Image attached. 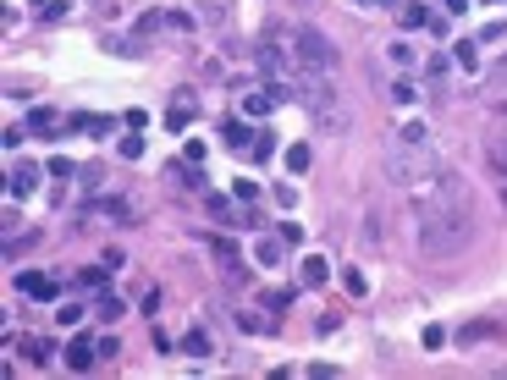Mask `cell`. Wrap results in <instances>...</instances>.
I'll list each match as a JSON object with an SVG mask.
<instances>
[{
    "instance_id": "17",
    "label": "cell",
    "mask_w": 507,
    "mask_h": 380,
    "mask_svg": "<svg viewBox=\"0 0 507 380\" xmlns=\"http://www.w3.org/2000/svg\"><path fill=\"white\" fill-rule=\"evenodd\" d=\"M486 160H491V171L502 176V188H507V138H496V144L486 149Z\"/></svg>"
},
{
    "instance_id": "20",
    "label": "cell",
    "mask_w": 507,
    "mask_h": 380,
    "mask_svg": "<svg viewBox=\"0 0 507 380\" xmlns=\"http://www.w3.org/2000/svg\"><path fill=\"white\" fill-rule=\"evenodd\" d=\"M402 22H408V28H424V22H430V11H424V6H402Z\"/></svg>"
},
{
    "instance_id": "15",
    "label": "cell",
    "mask_w": 507,
    "mask_h": 380,
    "mask_svg": "<svg viewBox=\"0 0 507 380\" xmlns=\"http://www.w3.org/2000/svg\"><path fill=\"white\" fill-rule=\"evenodd\" d=\"M94 359H100V347H94V342H72V347H66V364H72V369H88Z\"/></svg>"
},
{
    "instance_id": "26",
    "label": "cell",
    "mask_w": 507,
    "mask_h": 380,
    "mask_svg": "<svg viewBox=\"0 0 507 380\" xmlns=\"http://www.w3.org/2000/svg\"><path fill=\"white\" fill-rule=\"evenodd\" d=\"M204 22H215V28H226V6H221V0H210V6H204Z\"/></svg>"
},
{
    "instance_id": "28",
    "label": "cell",
    "mask_w": 507,
    "mask_h": 380,
    "mask_svg": "<svg viewBox=\"0 0 507 380\" xmlns=\"http://www.w3.org/2000/svg\"><path fill=\"white\" fill-rule=\"evenodd\" d=\"M122 154H127V160H138V154H144V138H138V132H132V138H122Z\"/></svg>"
},
{
    "instance_id": "6",
    "label": "cell",
    "mask_w": 507,
    "mask_h": 380,
    "mask_svg": "<svg viewBox=\"0 0 507 380\" xmlns=\"http://www.w3.org/2000/svg\"><path fill=\"white\" fill-rule=\"evenodd\" d=\"M17 287H22L28 297H44V303H56V297H61V287H56L50 275H28V270H22V275H17Z\"/></svg>"
},
{
    "instance_id": "23",
    "label": "cell",
    "mask_w": 507,
    "mask_h": 380,
    "mask_svg": "<svg viewBox=\"0 0 507 380\" xmlns=\"http://www.w3.org/2000/svg\"><path fill=\"white\" fill-rule=\"evenodd\" d=\"M414 94H419V88L408 83V78H402V83H392V100H402V105H414Z\"/></svg>"
},
{
    "instance_id": "27",
    "label": "cell",
    "mask_w": 507,
    "mask_h": 380,
    "mask_svg": "<svg viewBox=\"0 0 507 380\" xmlns=\"http://www.w3.org/2000/svg\"><path fill=\"white\" fill-rule=\"evenodd\" d=\"M56 320H61V325H78V320H83V309H78V303H61V309H56Z\"/></svg>"
},
{
    "instance_id": "24",
    "label": "cell",
    "mask_w": 507,
    "mask_h": 380,
    "mask_svg": "<svg viewBox=\"0 0 507 380\" xmlns=\"http://www.w3.org/2000/svg\"><path fill=\"white\" fill-rule=\"evenodd\" d=\"M271 149H276V138H271V132H259V138H254V149H249V154H254V160H265Z\"/></svg>"
},
{
    "instance_id": "30",
    "label": "cell",
    "mask_w": 507,
    "mask_h": 380,
    "mask_svg": "<svg viewBox=\"0 0 507 380\" xmlns=\"http://www.w3.org/2000/svg\"><path fill=\"white\" fill-rule=\"evenodd\" d=\"M281 259V243H259V265H276Z\"/></svg>"
},
{
    "instance_id": "19",
    "label": "cell",
    "mask_w": 507,
    "mask_h": 380,
    "mask_svg": "<svg viewBox=\"0 0 507 380\" xmlns=\"http://www.w3.org/2000/svg\"><path fill=\"white\" fill-rule=\"evenodd\" d=\"M303 281L320 287V281H325V259H303Z\"/></svg>"
},
{
    "instance_id": "5",
    "label": "cell",
    "mask_w": 507,
    "mask_h": 380,
    "mask_svg": "<svg viewBox=\"0 0 507 380\" xmlns=\"http://www.w3.org/2000/svg\"><path fill=\"white\" fill-rule=\"evenodd\" d=\"M315 127H320V132H347V127H353V116H347V105L331 94V100L315 110Z\"/></svg>"
},
{
    "instance_id": "29",
    "label": "cell",
    "mask_w": 507,
    "mask_h": 380,
    "mask_svg": "<svg viewBox=\"0 0 507 380\" xmlns=\"http://www.w3.org/2000/svg\"><path fill=\"white\" fill-rule=\"evenodd\" d=\"M452 61H458V66L469 72V66H474V50H469V44H452Z\"/></svg>"
},
{
    "instance_id": "3",
    "label": "cell",
    "mask_w": 507,
    "mask_h": 380,
    "mask_svg": "<svg viewBox=\"0 0 507 380\" xmlns=\"http://www.w3.org/2000/svg\"><path fill=\"white\" fill-rule=\"evenodd\" d=\"M414 210H419V215H430V210H469V182H464V176H452V171H436L430 188L414 199Z\"/></svg>"
},
{
    "instance_id": "14",
    "label": "cell",
    "mask_w": 507,
    "mask_h": 380,
    "mask_svg": "<svg viewBox=\"0 0 507 380\" xmlns=\"http://www.w3.org/2000/svg\"><path fill=\"white\" fill-rule=\"evenodd\" d=\"M397 144H408V149H430V127H424V122L397 127Z\"/></svg>"
},
{
    "instance_id": "11",
    "label": "cell",
    "mask_w": 507,
    "mask_h": 380,
    "mask_svg": "<svg viewBox=\"0 0 507 380\" xmlns=\"http://www.w3.org/2000/svg\"><path fill=\"white\" fill-rule=\"evenodd\" d=\"M221 138H226V149H254V138H259V132H249V127L232 116V122H221Z\"/></svg>"
},
{
    "instance_id": "12",
    "label": "cell",
    "mask_w": 507,
    "mask_h": 380,
    "mask_svg": "<svg viewBox=\"0 0 507 380\" xmlns=\"http://www.w3.org/2000/svg\"><path fill=\"white\" fill-rule=\"evenodd\" d=\"M6 188H11V199H28V193L39 188V171H33V166H17V171H11V182H6Z\"/></svg>"
},
{
    "instance_id": "31",
    "label": "cell",
    "mask_w": 507,
    "mask_h": 380,
    "mask_svg": "<svg viewBox=\"0 0 507 380\" xmlns=\"http://www.w3.org/2000/svg\"><path fill=\"white\" fill-rule=\"evenodd\" d=\"M491 83H507V56H502L496 66H491Z\"/></svg>"
},
{
    "instance_id": "16",
    "label": "cell",
    "mask_w": 507,
    "mask_h": 380,
    "mask_svg": "<svg viewBox=\"0 0 507 380\" xmlns=\"http://www.w3.org/2000/svg\"><path fill=\"white\" fill-rule=\"evenodd\" d=\"M182 353H193V359H204V353H215V347H210V331H199V325H193L188 337H182Z\"/></svg>"
},
{
    "instance_id": "21",
    "label": "cell",
    "mask_w": 507,
    "mask_h": 380,
    "mask_svg": "<svg viewBox=\"0 0 507 380\" xmlns=\"http://www.w3.org/2000/svg\"><path fill=\"white\" fill-rule=\"evenodd\" d=\"M287 166H293V171H309V149L293 144V149H287Z\"/></svg>"
},
{
    "instance_id": "2",
    "label": "cell",
    "mask_w": 507,
    "mask_h": 380,
    "mask_svg": "<svg viewBox=\"0 0 507 380\" xmlns=\"http://www.w3.org/2000/svg\"><path fill=\"white\" fill-rule=\"evenodd\" d=\"M380 171H386V182H397V188H419V182H430L436 176V154L430 149H408V144H397V149H386V160H380Z\"/></svg>"
},
{
    "instance_id": "25",
    "label": "cell",
    "mask_w": 507,
    "mask_h": 380,
    "mask_svg": "<svg viewBox=\"0 0 507 380\" xmlns=\"http://www.w3.org/2000/svg\"><path fill=\"white\" fill-rule=\"evenodd\" d=\"M94 309H100V315H105V320H116V315H122V297H110V292H105V297H100V303H94Z\"/></svg>"
},
{
    "instance_id": "22",
    "label": "cell",
    "mask_w": 507,
    "mask_h": 380,
    "mask_svg": "<svg viewBox=\"0 0 507 380\" xmlns=\"http://www.w3.org/2000/svg\"><path fill=\"white\" fill-rule=\"evenodd\" d=\"M342 281H347V292H353V297H364V292H370V281H364V270H347Z\"/></svg>"
},
{
    "instance_id": "7",
    "label": "cell",
    "mask_w": 507,
    "mask_h": 380,
    "mask_svg": "<svg viewBox=\"0 0 507 380\" xmlns=\"http://www.w3.org/2000/svg\"><path fill=\"white\" fill-rule=\"evenodd\" d=\"M276 105H281V100H276V88H271V83L254 88V94H243V116H271Z\"/></svg>"
},
{
    "instance_id": "18",
    "label": "cell",
    "mask_w": 507,
    "mask_h": 380,
    "mask_svg": "<svg viewBox=\"0 0 507 380\" xmlns=\"http://www.w3.org/2000/svg\"><path fill=\"white\" fill-rule=\"evenodd\" d=\"M210 215L221 221V226H243V221L232 215V204H226V199H210Z\"/></svg>"
},
{
    "instance_id": "10",
    "label": "cell",
    "mask_w": 507,
    "mask_h": 380,
    "mask_svg": "<svg viewBox=\"0 0 507 380\" xmlns=\"http://www.w3.org/2000/svg\"><path fill=\"white\" fill-rule=\"evenodd\" d=\"M66 122L78 127V132H88V138H105L110 132V116H94V110H78V116H66Z\"/></svg>"
},
{
    "instance_id": "9",
    "label": "cell",
    "mask_w": 507,
    "mask_h": 380,
    "mask_svg": "<svg viewBox=\"0 0 507 380\" xmlns=\"http://www.w3.org/2000/svg\"><path fill=\"white\" fill-rule=\"evenodd\" d=\"M237 331H254V337H271L276 331V315H254V309H237Z\"/></svg>"
},
{
    "instance_id": "1",
    "label": "cell",
    "mask_w": 507,
    "mask_h": 380,
    "mask_svg": "<svg viewBox=\"0 0 507 380\" xmlns=\"http://www.w3.org/2000/svg\"><path fill=\"white\" fill-rule=\"evenodd\" d=\"M469 237H474V226H469V210H430V215H419V232H414V243H419L424 259H452V253H464Z\"/></svg>"
},
{
    "instance_id": "8",
    "label": "cell",
    "mask_w": 507,
    "mask_h": 380,
    "mask_svg": "<svg viewBox=\"0 0 507 380\" xmlns=\"http://www.w3.org/2000/svg\"><path fill=\"white\" fill-rule=\"evenodd\" d=\"M56 127H61V110H50V105H39L28 116V132H33V138H56Z\"/></svg>"
},
{
    "instance_id": "32",
    "label": "cell",
    "mask_w": 507,
    "mask_h": 380,
    "mask_svg": "<svg viewBox=\"0 0 507 380\" xmlns=\"http://www.w3.org/2000/svg\"><path fill=\"white\" fill-rule=\"evenodd\" d=\"M502 204H507V188H502Z\"/></svg>"
},
{
    "instance_id": "4",
    "label": "cell",
    "mask_w": 507,
    "mask_h": 380,
    "mask_svg": "<svg viewBox=\"0 0 507 380\" xmlns=\"http://www.w3.org/2000/svg\"><path fill=\"white\" fill-rule=\"evenodd\" d=\"M293 56L303 66H320V72H325V66H337V44L325 39L320 28H298L293 33Z\"/></svg>"
},
{
    "instance_id": "13",
    "label": "cell",
    "mask_w": 507,
    "mask_h": 380,
    "mask_svg": "<svg viewBox=\"0 0 507 380\" xmlns=\"http://www.w3.org/2000/svg\"><path fill=\"white\" fill-rule=\"evenodd\" d=\"M293 287H271V292H259V303H265V309H271V315L276 320H281V315H287V309H293Z\"/></svg>"
}]
</instances>
